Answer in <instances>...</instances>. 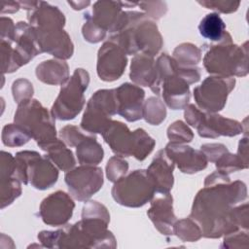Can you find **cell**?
<instances>
[{"mask_svg":"<svg viewBox=\"0 0 249 249\" xmlns=\"http://www.w3.org/2000/svg\"><path fill=\"white\" fill-rule=\"evenodd\" d=\"M20 8L18 2H2L1 3V14L15 13Z\"/></svg>","mask_w":249,"mask_h":249,"instance_id":"obj_48","label":"cell"},{"mask_svg":"<svg viewBox=\"0 0 249 249\" xmlns=\"http://www.w3.org/2000/svg\"><path fill=\"white\" fill-rule=\"evenodd\" d=\"M111 193L117 203L135 208L151 201L156 187L147 170L137 169L116 181Z\"/></svg>","mask_w":249,"mask_h":249,"instance_id":"obj_9","label":"cell"},{"mask_svg":"<svg viewBox=\"0 0 249 249\" xmlns=\"http://www.w3.org/2000/svg\"><path fill=\"white\" fill-rule=\"evenodd\" d=\"M201 6L206 7L207 9H211L223 14H230L235 12L239 5V1H226V0H202L197 1Z\"/></svg>","mask_w":249,"mask_h":249,"instance_id":"obj_43","label":"cell"},{"mask_svg":"<svg viewBox=\"0 0 249 249\" xmlns=\"http://www.w3.org/2000/svg\"><path fill=\"white\" fill-rule=\"evenodd\" d=\"M200 150L205 155L207 160L211 162H215L220 157H222L225 153L229 152L228 148L221 143H209L201 145Z\"/></svg>","mask_w":249,"mask_h":249,"instance_id":"obj_45","label":"cell"},{"mask_svg":"<svg viewBox=\"0 0 249 249\" xmlns=\"http://www.w3.org/2000/svg\"><path fill=\"white\" fill-rule=\"evenodd\" d=\"M147 215L161 234H173V226L177 219L173 212V198L169 193H156Z\"/></svg>","mask_w":249,"mask_h":249,"instance_id":"obj_19","label":"cell"},{"mask_svg":"<svg viewBox=\"0 0 249 249\" xmlns=\"http://www.w3.org/2000/svg\"><path fill=\"white\" fill-rule=\"evenodd\" d=\"M12 92L15 101L18 104L23 100L32 98L34 89L32 84L26 79H18L13 83Z\"/></svg>","mask_w":249,"mask_h":249,"instance_id":"obj_41","label":"cell"},{"mask_svg":"<svg viewBox=\"0 0 249 249\" xmlns=\"http://www.w3.org/2000/svg\"><path fill=\"white\" fill-rule=\"evenodd\" d=\"M196 129L198 135L204 138H217L219 136L231 137L242 133L243 125L236 120L203 111L201 121Z\"/></svg>","mask_w":249,"mask_h":249,"instance_id":"obj_21","label":"cell"},{"mask_svg":"<svg viewBox=\"0 0 249 249\" xmlns=\"http://www.w3.org/2000/svg\"><path fill=\"white\" fill-rule=\"evenodd\" d=\"M35 32L42 53H48L60 60H65L72 56L74 45L63 28L35 29Z\"/></svg>","mask_w":249,"mask_h":249,"instance_id":"obj_18","label":"cell"},{"mask_svg":"<svg viewBox=\"0 0 249 249\" xmlns=\"http://www.w3.org/2000/svg\"><path fill=\"white\" fill-rule=\"evenodd\" d=\"M215 162L217 170L224 172L226 174H230L231 172L248 168V164L244 163L243 160L237 156V154L233 155L231 154L230 152L225 153Z\"/></svg>","mask_w":249,"mask_h":249,"instance_id":"obj_36","label":"cell"},{"mask_svg":"<svg viewBox=\"0 0 249 249\" xmlns=\"http://www.w3.org/2000/svg\"><path fill=\"white\" fill-rule=\"evenodd\" d=\"M173 233L185 242H194L202 236L198 224L191 217L176 221L173 226Z\"/></svg>","mask_w":249,"mask_h":249,"instance_id":"obj_31","label":"cell"},{"mask_svg":"<svg viewBox=\"0 0 249 249\" xmlns=\"http://www.w3.org/2000/svg\"><path fill=\"white\" fill-rule=\"evenodd\" d=\"M109 40L119 45L126 54L155 56L162 47V38L156 22L145 13L124 12L120 23Z\"/></svg>","mask_w":249,"mask_h":249,"instance_id":"obj_3","label":"cell"},{"mask_svg":"<svg viewBox=\"0 0 249 249\" xmlns=\"http://www.w3.org/2000/svg\"><path fill=\"white\" fill-rule=\"evenodd\" d=\"M156 77L157 69L154 56L143 53L135 54L130 64V80L138 86L151 88L156 81Z\"/></svg>","mask_w":249,"mask_h":249,"instance_id":"obj_25","label":"cell"},{"mask_svg":"<svg viewBox=\"0 0 249 249\" xmlns=\"http://www.w3.org/2000/svg\"><path fill=\"white\" fill-rule=\"evenodd\" d=\"M128 170V163L123 159V157H112L106 165V175L109 181L116 182L125 175Z\"/></svg>","mask_w":249,"mask_h":249,"instance_id":"obj_38","label":"cell"},{"mask_svg":"<svg viewBox=\"0 0 249 249\" xmlns=\"http://www.w3.org/2000/svg\"><path fill=\"white\" fill-rule=\"evenodd\" d=\"M89 75L83 68H77L72 76L61 86L58 96L52 106L54 119L68 121L74 119L83 109L86 99L84 92L88 89Z\"/></svg>","mask_w":249,"mask_h":249,"instance_id":"obj_8","label":"cell"},{"mask_svg":"<svg viewBox=\"0 0 249 249\" xmlns=\"http://www.w3.org/2000/svg\"><path fill=\"white\" fill-rule=\"evenodd\" d=\"M166 117V109L164 103L158 97L151 96L144 101L143 118L145 121L152 124H160Z\"/></svg>","mask_w":249,"mask_h":249,"instance_id":"obj_33","label":"cell"},{"mask_svg":"<svg viewBox=\"0 0 249 249\" xmlns=\"http://www.w3.org/2000/svg\"><path fill=\"white\" fill-rule=\"evenodd\" d=\"M248 230L239 229L224 235L221 248H248Z\"/></svg>","mask_w":249,"mask_h":249,"instance_id":"obj_39","label":"cell"},{"mask_svg":"<svg viewBox=\"0 0 249 249\" xmlns=\"http://www.w3.org/2000/svg\"><path fill=\"white\" fill-rule=\"evenodd\" d=\"M68 4L70 6H72V8L74 10H82L86 7H88L90 2L89 1H78V2H74V1H68Z\"/></svg>","mask_w":249,"mask_h":249,"instance_id":"obj_49","label":"cell"},{"mask_svg":"<svg viewBox=\"0 0 249 249\" xmlns=\"http://www.w3.org/2000/svg\"><path fill=\"white\" fill-rule=\"evenodd\" d=\"M89 217V218H100L110 222V214L107 208L98 201L89 200L87 201L83 207L82 218Z\"/></svg>","mask_w":249,"mask_h":249,"instance_id":"obj_42","label":"cell"},{"mask_svg":"<svg viewBox=\"0 0 249 249\" xmlns=\"http://www.w3.org/2000/svg\"><path fill=\"white\" fill-rule=\"evenodd\" d=\"M90 134L91 133L82 130L80 127L73 124L65 125L60 129L59 132L61 140L70 147H77L84 139L89 137Z\"/></svg>","mask_w":249,"mask_h":249,"instance_id":"obj_37","label":"cell"},{"mask_svg":"<svg viewBox=\"0 0 249 249\" xmlns=\"http://www.w3.org/2000/svg\"><path fill=\"white\" fill-rule=\"evenodd\" d=\"M122 8L119 1H97L93 4L91 15L88 14L91 20L103 30L114 33L124 12Z\"/></svg>","mask_w":249,"mask_h":249,"instance_id":"obj_24","label":"cell"},{"mask_svg":"<svg viewBox=\"0 0 249 249\" xmlns=\"http://www.w3.org/2000/svg\"><path fill=\"white\" fill-rule=\"evenodd\" d=\"M198 30L202 37L213 42H220L225 37L226 23L218 13L207 14L198 24Z\"/></svg>","mask_w":249,"mask_h":249,"instance_id":"obj_29","label":"cell"},{"mask_svg":"<svg viewBox=\"0 0 249 249\" xmlns=\"http://www.w3.org/2000/svg\"><path fill=\"white\" fill-rule=\"evenodd\" d=\"M16 25L10 18L1 17V41H12L14 38Z\"/></svg>","mask_w":249,"mask_h":249,"instance_id":"obj_46","label":"cell"},{"mask_svg":"<svg viewBox=\"0 0 249 249\" xmlns=\"http://www.w3.org/2000/svg\"><path fill=\"white\" fill-rule=\"evenodd\" d=\"M235 85L234 78L210 76L204 79L201 85L194 89V97L196 105L204 112L216 113L221 111L227 98Z\"/></svg>","mask_w":249,"mask_h":249,"instance_id":"obj_13","label":"cell"},{"mask_svg":"<svg viewBox=\"0 0 249 249\" xmlns=\"http://www.w3.org/2000/svg\"><path fill=\"white\" fill-rule=\"evenodd\" d=\"M42 150L47 152V155L45 156L62 171H69L76 164L72 151L66 147L65 143L61 139L53 140L44 146Z\"/></svg>","mask_w":249,"mask_h":249,"instance_id":"obj_27","label":"cell"},{"mask_svg":"<svg viewBox=\"0 0 249 249\" xmlns=\"http://www.w3.org/2000/svg\"><path fill=\"white\" fill-rule=\"evenodd\" d=\"M246 197L244 182H231L229 174L217 170L205 178L204 188L196 194L189 217L198 224L202 236L219 238L240 229L233 218V207Z\"/></svg>","mask_w":249,"mask_h":249,"instance_id":"obj_1","label":"cell"},{"mask_svg":"<svg viewBox=\"0 0 249 249\" xmlns=\"http://www.w3.org/2000/svg\"><path fill=\"white\" fill-rule=\"evenodd\" d=\"M109 222L100 218H82L57 231H42L38 240L47 248H115L116 239Z\"/></svg>","mask_w":249,"mask_h":249,"instance_id":"obj_2","label":"cell"},{"mask_svg":"<svg viewBox=\"0 0 249 249\" xmlns=\"http://www.w3.org/2000/svg\"><path fill=\"white\" fill-rule=\"evenodd\" d=\"M137 5L145 12V14L154 19H159L163 17L167 11L165 2H138Z\"/></svg>","mask_w":249,"mask_h":249,"instance_id":"obj_44","label":"cell"},{"mask_svg":"<svg viewBox=\"0 0 249 249\" xmlns=\"http://www.w3.org/2000/svg\"><path fill=\"white\" fill-rule=\"evenodd\" d=\"M27 19L35 29L63 28L65 25L63 13L56 6L43 1H37L35 6L28 11Z\"/></svg>","mask_w":249,"mask_h":249,"instance_id":"obj_23","label":"cell"},{"mask_svg":"<svg viewBox=\"0 0 249 249\" xmlns=\"http://www.w3.org/2000/svg\"><path fill=\"white\" fill-rule=\"evenodd\" d=\"M101 135L113 153L123 158L132 156L137 159L147 144V137L143 128L130 131L126 124L119 121L112 120Z\"/></svg>","mask_w":249,"mask_h":249,"instance_id":"obj_11","label":"cell"},{"mask_svg":"<svg viewBox=\"0 0 249 249\" xmlns=\"http://www.w3.org/2000/svg\"><path fill=\"white\" fill-rule=\"evenodd\" d=\"M2 142L8 147H19L26 144L31 136L20 125L14 124H6L2 129Z\"/></svg>","mask_w":249,"mask_h":249,"instance_id":"obj_34","label":"cell"},{"mask_svg":"<svg viewBox=\"0 0 249 249\" xmlns=\"http://www.w3.org/2000/svg\"><path fill=\"white\" fill-rule=\"evenodd\" d=\"M0 203L3 209L21 195V182L15 175H0Z\"/></svg>","mask_w":249,"mask_h":249,"instance_id":"obj_30","label":"cell"},{"mask_svg":"<svg viewBox=\"0 0 249 249\" xmlns=\"http://www.w3.org/2000/svg\"><path fill=\"white\" fill-rule=\"evenodd\" d=\"M42 53L37 42L35 29L27 22L19 21L16 24L12 48L6 55L7 73L17 71L27 64L36 55Z\"/></svg>","mask_w":249,"mask_h":249,"instance_id":"obj_12","label":"cell"},{"mask_svg":"<svg viewBox=\"0 0 249 249\" xmlns=\"http://www.w3.org/2000/svg\"><path fill=\"white\" fill-rule=\"evenodd\" d=\"M164 151L183 173L193 174L207 166L208 160L203 152L201 150H195L186 144L169 142L165 146Z\"/></svg>","mask_w":249,"mask_h":249,"instance_id":"obj_20","label":"cell"},{"mask_svg":"<svg viewBox=\"0 0 249 249\" xmlns=\"http://www.w3.org/2000/svg\"><path fill=\"white\" fill-rule=\"evenodd\" d=\"M74 208L71 196L62 191H56L42 200L39 216L49 226H64L72 217Z\"/></svg>","mask_w":249,"mask_h":249,"instance_id":"obj_16","label":"cell"},{"mask_svg":"<svg viewBox=\"0 0 249 249\" xmlns=\"http://www.w3.org/2000/svg\"><path fill=\"white\" fill-rule=\"evenodd\" d=\"M156 69L157 77L151 90L161 95L172 110L184 109L190 101V85L179 74L178 63L167 53H162L156 61Z\"/></svg>","mask_w":249,"mask_h":249,"instance_id":"obj_5","label":"cell"},{"mask_svg":"<svg viewBox=\"0 0 249 249\" xmlns=\"http://www.w3.org/2000/svg\"><path fill=\"white\" fill-rule=\"evenodd\" d=\"M167 137L173 143H189L194 138L192 129L182 121L172 123L167 128Z\"/></svg>","mask_w":249,"mask_h":249,"instance_id":"obj_35","label":"cell"},{"mask_svg":"<svg viewBox=\"0 0 249 249\" xmlns=\"http://www.w3.org/2000/svg\"><path fill=\"white\" fill-rule=\"evenodd\" d=\"M236 154L243 160L244 163L248 164V139H247V137H244L239 141Z\"/></svg>","mask_w":249,"mask_h":249,"instance_id":"obj_47","label":"cell"},{"mask_svg":"<svg viewBox=\"0 0 249 249\" xmlns=\"http://www.w3.org/2000/svg\"><path fill=\"white\" fill-rule=\"evenodd\" d=\"M17 178L35 189L47 190L58 179L57 167L46 157L35 151H21L15 157Z\"/></svg>","mask_w":249,"mask_h":249,"instance_id":"obj_7","label":"cell"},{"mask_svg":"<svg viewBox=\"0 0 249 249\" xmlns=\"http://www.w3.org/2000/svg\"><path fill=\"white\" fill-rule=\"evenodd\" d=\"M64 178L70 195L79 201L89 199L103 185L102 169L94 165L81 164L67 171Z\"/></svg>","mask_w":249,"mask_h":249,"instance_id":"obj_14","label":"cell"},{"mask_svg":"<svg viewBox=\"0 0 249 249\" xmlns=\"http://www.w3.org/2000/svg\"><path fill=\"white\" fill-rule=\"evenodd\" d=\"M85 23L82 27V33L86 41L89 43H98L103 40L106 36V31L95 24L89 14H85Z\"/></svg>","mask_w":249,"mask_h":249,"instance_id":"obj_40","label":"cell"},{"mask_svg":"<svg viewBox=\"0 0 249 249\" xmlns=\"http://www.w3.org/2000/svg\"><path fill=\"white\" fill-rule=\"evenodd\" d=\"M14 121L24 128L42 149L56 138L54 118L36 99H26L18 103Z\"/></svg>","mask_w":249,"mask_h":249,"instance_id":"obj_6","label":"cell"},{"mask_svg":"<svg viewBox=\"0 0 249 249\" xmlns=\"http://www.w3.org/2000/svg\"><path fill=\"white\" fill-rule=\"evenodd\" d=\"M173 58L181 66H195L201 59V51L192 43H183L175 48Z\"/></svg>","mask_w":249,"mask_h":249,"instance_id":"obj_32","label":"cell"},{"mask_svg":"<svg viewBox=\"0 0 249 249\" xmlns=\"http://www.w3.org/2000/svg\"><path fill=\"white\" fill-rule=\"evenodd\" d=\"M117 97V114L127 122H135L143 118L144 90L137 85L124 83L115 89Z\"/></svg>","mask_w":249,"mask_h":249,"instance_id":"obj_17","label":"cell"},{"mask_svg":"<svg viewBox=\"0 0 249 249\" xmlns=\"http://www.w3.org/2000/svg\"><path fill=\"white\" fill-rule=\"evenodd\" d=\"M76 154L80 164L96 165L103 160L104 151L96 137L91 133L77 146Z\"/></svg>","mask_w":249,"mask_h":249,"instance_id":"obj_28","label":"cell"},{"mask_svg":"<svg viewBox=\"0 0 249 249\" xmlns=\"http://www.w3.org/2000/svg\"><path fill=\"white\" fill-rule=\"evenodd\" d=\"M115 89L95 91L87 103L81 121V128L89 133H102L111 123V117L117 114Z\"/></svg>","mask_w":249,"mask_h":249,"instance_id":"obj_10","label":"cell"},{"mask_svg":"<svg viewBox=\"0 0 249 249\" xmlns=\"http://www.w3.org/2000/svg\"><path fill=\"white\" fill-rule=\"evenodd\" d=\"M175 163L168 158L164 149L158 151L151 164L146 169L153 180L156 193H169L173 187V170Z\"/></svg>","mask_w":249,"mask_h":249,"instance_id":"obj_22","label":"cell"},{"mask_svg":"<svg viewBox=\"0 0 249 249\" xmlns=\"http://www.w3.org/2000/svg\"><path fill=\"white\" fill-rule=\"evenodd\" d=\"M38 80L48 85H63L69 77V67L64 60L49 59L36 67Z\"/></svg>","mask_w":249,"mask_h":249,"instance_id":"obj_26","label":"cell"},{"mask_svg":"<svg viewBox=\"0 0 249 249\" xmlns=\"http://www.w3.org/2000/svg\"><path fill=\"white\" fill-rule=\"evenodd\" d=\"M248 42L242 46L232 43L231 36L226 33L222 41L210 45L204 57L206 71L215 76L233 78L243 77L248 73Z\"/></svg>","mask_w":249,"mask_h":249,"instance_id":"obj_4","label":"cell"},{"mask_svg":"<svg viewBox=\"0 0 249 249\" xmlns=\"http://www.w3.org/2000/svg\"><path fill=\"white\" fill-rule=\"evenodd\" d=\"M126 63L125 52L115 42L108 40L97 53L96 70L98 77L105 82L116 81L124 72Z\"/></svg>","mask_w":249,"mask_h":249,"instance_id":"obj_15","label":"cell"}]
</instances>
